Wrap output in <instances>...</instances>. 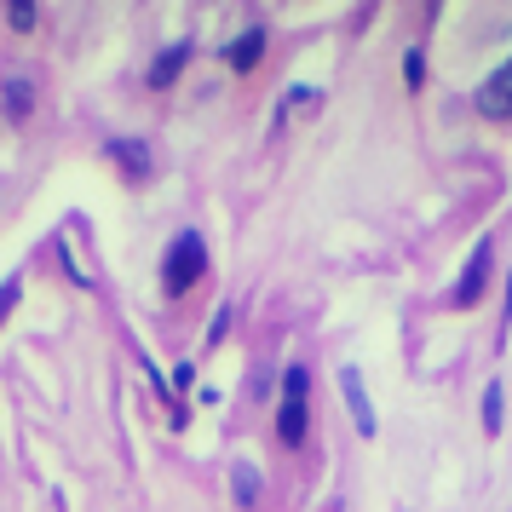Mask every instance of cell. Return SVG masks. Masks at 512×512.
Masks as SVG:
<instances>
[{
  "mask_svg": "<svg viewBox=\"0 0 512 512\" xmlns=\"http://www.w3.org/2000/svg\"><path fill=\"white\" fill-rule=\"evenodd\" d=\"M484 432H501V380L484 386Z\"/></svg>",
  "mask_w": 512,
  "mask_h": 512,
  "instance_id": "obj_10",
  "label": "cell"
},
{
  "mask_svg": "<svg viewBox=\"0 0 512 512\" xmlns=\"http://www.w3.org/2000/svg\"><path fill=\"white\" fill-rule=\"evenodd\" d=\"M0 110L12 121H29V110H35V87H29L24 75H6V87H0Z\"/></svg>",
  "mask_w": 512,
  "mask_h": 512,
  "instance_id": "obj_7",
  "label": "cell"
},
{
  "mask_svg": "<svg viewBox=\"0 0 512 512\" xmlns=\"http://www.w3.org/2000/svg\"><path fill=\"white\" fill-rule=\"evenodd\" d=\"M259 58H265V29H259V24H254V29H242V35H236L231 47H225V64H231L236 75H242V70H254Z\"/></svg>",
  "mask_w": 512,
  "mask_h": 512,
  "instance_id": "obj_5",
  "label": "cell"
},
{
  "mask_svg": "<svg viewBox=\"0 0 512 512\" xmlns=\"http://www.w3.org/2000/svg\"><path fill=\"white\" fill-rule=\"evenodd\" d=\"M340 386H346V403H351V420H357V432H369V438H374V409H369V392H363V374L346 369V374H340Z\"/></svg>",
  "mask_w": 512,
  "mask_h": 512,
  "instance_id": "obj_6",
  "label": "cell"
},
{
  "mask_svg": "<svg viewBox=\"0 0 512 512\" xmlns=\"http://www.w3.org/2000/svg\"><path fill=\"white\" fill-rule=\"evenodd\" d=\"M18 294H24V282H18V277H12L6 288H0V323L12 317V305H18Z\"/></svg>",
  "mask_w": 512,
  "mask_h": 512,
  "instance_id": "obj_13",
  "label": "cell"
},
{
  "mask_svg": "<svg viewBox=\"0 0 512 512\" xmlns=\"http://www.w3.org/2000/svg\"><path fill=\"white\" fill-rule=\"evenodd\" d=\"M403 81H409V87H420V81H426V58H420V47L403 52Z\"/></svg>",
  "mask_w": 512,
  "mask_h": 512,
  "instance_id": "obj_12",
  "label": "cell"
},
{
  "mask_svg": "<svg viewBox=\"0 0 512 512\" xmlns=\"http://www.w3.org/2000/svg\"><path fill=\"white\" fill-rule=\"evenodd\" d=\"M489 265H495V254H489V242H478V248H472V265H466L461 282H455V305H478V300H484Z\"/></svg>",
  "mask_w": 512,
  "mask_h": 512,
  "instance_id": "obj_4",
  "label": "cell"
},
{
  "mask_svg": "<svg viewBox=\"0 0 512 512\" xmlns=\"http://www.w3.org/2000/svg\"><path fill=\"white\" fill-rule=\"evenodd\" d=\"M185 58H190V41L167 47L162 58H156V70H150V87H173V81H179V70H185Z\"/></svg>",
  "mask_w": 512,
  "mask_h": 512,
  "instance_id": "obj_8",
  "label": "cell"
},
{
  "mask_svg": "<svg viewBox=\"0 0 512 512\" xmlns=\"http://www.w3.org/2000/svg\"><path fill=\"white\" fill-rule=\"evenodd\" d=\"M6 24L18 29V35H24V29H35V6H29V0H12V6H6Z\"/></svg>",
  "mask_w": 512,
  "mask_h": 512,
  "instance_id": "obj_11",
  "label": "cell"
},
{
  "mask_svg": "<svg viewBox=\"0 0 512 512\" xmlns=\"http://www.w3.org/2000/svg\"><path fill=\"white\" fill-rule=\"evenodd\" d=\"M225 328H231V305H219V311H213V323H208V340H213V346L225 340Z\"/></svg>",
  "mask_w": 512,
  "mask_h": 512,
  "instance_id": "obj_14",
  "label": "cell"
},
{
  "mask_svg": "<svg viewBox=\"0 0 512 512\" xmlns=\"http://www.w3.org/2000/svg\"><path fill=\"white\" fill-rule=\"evenodd\" d=\"M478 116L512 121V58H507V64H495V75L478 87Z\"/></svg>",
  "mask_w": 512,
  "mask_h": 512,
  "instance_id": "obj_3",
  "label": "cell"
},
{
  "mask_svg": "<svg viewBox=\"0 0 512 512\" xmlns=\"http://www.w3.org/2000/svg\"><path fill=\"white\" fill-rule=\"evenodd\" d=\"M208 271V248H202V236L196 231H179L167 242V259H162V288L167 294H190L196 282Z\"/></svg>",
  "mask_w": 512,
  "mask_h": 512,
  "instance_id": "obj_2",
  "label": "cell"
},
{
  "mask_svg": "<svg viewBox=\"0 0 512 512\" xmlns=\"http://www.w3.org/2000/svg\"><path fill=\"white\" fill-rule=\"evenodd\" d=\"M305 432H311V374H305V363H288V374H282L277 438H282V449H300Z\"/></svg>",
  "mask_w": 512,
  "mask_h": 512,
  "instance_id": "obj_1",
  "label": "cell"
},
{
  "mask_svg": "<svg viewBox=\"0 0 512 512\" xmlns=\"http://www.w3.org/2000/svg\"><path fill=\"white\" fill-rule=\"evenodd\" d=\"M110 156H116V162L127 167V179L150 173V150H144V144H133V139H116V144H110Z\"/></svg>",
  "mask_w": 512,
  "mask_h": 512,
  "instance_id": "obj_9",
  "label": "cell"
}]
</instances>
